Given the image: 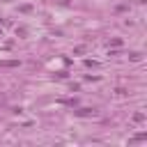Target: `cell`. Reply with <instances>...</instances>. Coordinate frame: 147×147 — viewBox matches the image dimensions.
<instances>
[{
  "instance_id": "6da1fadb",
  "label": "cell",
  "mask_w": 147,
  "mask_h": 147,
  "mask_svg": "<svg viewBox=\"0 0 147 147\" xmlns=\"http://www.w3.org/2000/svg\"><path fill=\"white\" fill-rule=\"evenodd\" d=\"M76 115H80V117H87V115H94V110H92V108H80V110H76Z\"/></svg>"
},
{
  "instance_id": "7a4b0ae2",
  "label": "cell",
  "mask_w": 147,
  "mask_h": 147,
  "mask_svg": "<svg viewBox=\"0 0 147 147\" xmlns=\"http://www.w3.org/2000/svg\"><path fill=\"white\" fill-rule=\"evenodd\" d=\"M142 119H145L142 113H136V115H133V122H142Z\"/></svg>"
}]
</instances>
